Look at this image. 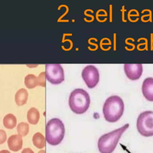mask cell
I'll use <instances>...</instances> for the list:
<instances>
[{"mask_svg": "<svg viewBox=\"0 0 153 153\" xmlns=\"http://www.w3.org/2000/svg\"><path fill=\"white\" fill-rule=\"evenodd\" d=\"M7 140V134L4 130L0 129V145L4 143Z\"/></svg>", "mask_w": 153, "mask_h": 153, "instance_id": "cell-17", "label": "cell"}, {"mask_svg": "<svg viewBox=\"0 0 153 153\" xmlns=\"http://www.w3.org/2000/svg\"><path fill=\"white\" fill-rule=\"evenodd\" d=\"M39 118V112L36 108L32 107L28 110L27 113V119L30 124L36 125L38 123Z\"/></svg>", "mask_w": 153, "mask_h": 153, "instance_id": "cell-13", "label": "cell"}, {"mask_svg": "<svg viewBox=\"0 0 153 153\" xmlns=\"http://www.w3.org/2000/svg\"><path fill=\"white\" fill-rule=\"evenodd\" d=\"M3 124L7 129L14 128L17 124L16 117L13 114H7L3 119Z\"/></svg>", "mask_w": 153, "mask_h": 153, "instance_id": "cell-14", "label": "cell"}, {"mask_svg": "<svg viewBox=\"0 0 153 153\" xmlns=\"http://www.w3.org/2000/svg\"><path fill=\"white\" fill-rule=\"evenodd\" d=\"M28 99V93L25 88L19 89L15 94V102L18 106H22L26 103Z\"/></svg>", "mask_w": 153, "mask_h": 153, "instance_id": "cell-12", "label": "cell"}, {"mask_svg": "<svg viewBox=\"0 0 153 153\" xmlns=\"http://www.w3.org/2000/svg\"><path fill=\"white\" fill-rule=\"evenodd\" d=\"M45 77L53 84H59L65 79L64 71L60 64H46Z\"/></svg>", "mask_w": 153, "mask_h": 153, "instance_id": "cell-6", "label": "cell"}, {"mask_svg": "<svg viewBox=\"0 0 153 153\" xmlns=\"http://www.w3.org/2000/svg\"><path fill=\"white\" fill-rule=\"evenodd\" d=\"M9 149L14 152L20 151L23 146L22 136L19 134H13L9 137L7 140Z\"/></svg>", "mask_w": 153, "mask_h": 153, "instance_id": "cell-11", "label": "cell"}, {"mask_svg": "<svg viewBox=\"0 0 153 153\" xmlns=\"http://www.w3.org/2000/svg\"><path fill=\"white\" fill-rule=\"evenodd\" d=\"M142 91L145 99L153 102V78H146L142 83Z\"/></svg>", "mask_w": 153, "mask_h": 153, "instance_id": "cell-10", "label": "cell"}, {"mask_svg": "<svg viewBox=\"0 0 153 153\" xmlns=\"http://www.w3.org/2000/svg\"><path fill=\"white\" fill-rule=\"evenodd\" d=\"M82 78L89 88H94L99 81L98 69L93 65L85 66L82 71Z\"/></svg>", "mask_w": 153, "mask_h": 153, "instance_id": "cell-7", "label": "cell"}, {"mask_svg": "<svg viewBox=\"0 0 153 153\" xmlns=\"http://www.w3.org/2000/svg\"><path fill=\"white\" fill-rule=\"evenodd\" d=\"M124 110V104L122 99L118 96H111L103 104V117L107 121L115 123L120 119Z\"/></svg>", "mask_w": 153, "mask_h": 153, "instance_id": "cell-1", "label": "cell"}, {"mask_svg": "<svg viewBox=\"0 0 153 153\" xmlns=\"http://www.w3.org/2000/svg\"><path fill=\"white\" fill-rule=\"evenodd\" d=\"M65 126L63 122L57 118L49 120L45 127V139L51 145L60 144L65 136Z\"/></svg>", "mask_w": 153, "mask_h": 153, "instance_id": "cell-4", "label": "cell"}, {"mask_svg": "<svg viewBox=\"0 0 153 153\" xmlns=\"http://www.w3.org/2000/svg\"><path fill=\"white\" fill-rule=\"evenodd\" d=\"M38 153H45V151L44 150V149H42V150H41V151H39Z\"/></svg>", "mask_w": 153, "mask_h": 153, "instance_id": "cell-20", "label": "cell"}, {"mask_svg": "<svg viewBox=\"0 0 153 153\" xmlns=\"http://www.w3.org/2000/svg\"><path fill=\"white\" fill-rule=\"evenodd\" d=\"M25 84L26 87L29 89L33 88L36 86L41 85L42 87L45 86V73L42 72L36 76L33 74H28L25 78Z\"/></svg>", "mask_w": 153, "mask_h": 153, "instance_id": "cell-8", "label": "cell"}, {"mask_svg": "<svg viewBox=\"0 0 153 153\" xmlns=\"http://www.w3.org/2000/svg\"><path fill=\"white\" fill-rule=\"evenodd\" d=\"M138 132L143 136H153V111H146L140 114L137 119Z\"/></svg>", "mask_w": 153, "mask_h": 153, "instance_id": "cell-5", "label": "cell"}, {"mask_svg": "<svg viewBox=\"0 0 153 153\" xmlns=\"http://www.w3.org/2000/svg\"><path fill=\"white\" fill-rule=\"evenodd\" d=\"M29 130V124L25 122L20 123L17 126V131L19 134L22 136H26Z\"/></svg>", "mask_w": 153, "mask_h": 153, "instance_id": "cell-16", "label": "cell"}, {"mask_svg": "<svg viewBox=\"0 0 153 153\" xmlns=\"http://www.w3.org/2000/svg\"><path fill=\"white\" fill-rule=\"evenodd\" d=\"M21 153H34V152L30 148H26L23 149Z\"/></svg>", "mask_w": 153, "mask_h": 153, "instance_id": "cell-18", "label": "cell"}, {"mask_svg": "<svg viewBox=\"0 0 153 153\" xmlns=\"http://www.w3.org/2000/svg\"><path fill=\"white\" fill-rule=\"evenodd\" d=\"M129 127L126 124L122 127L101 136L97 142V148L100 153H112L123 133Z\"/></svg>", "mask_w": 153, "mask_h": 153, "instance_id": "cell-2", "label": "cell"}, {"mask_svg": "<svg viewBox=\"0 0 153 153\" xmlns=\"http://www.w3.org/2000/svg\"><path fill=\"white\" fill-rule=\"evenodd\" d=\"M0 153H10V152L8 150H6V149H4V150H1L0 151Z\"/></svg>", "mask_w": 153, "mask_h": 153, "instance_id": "cell-19", "label": "cell"}, {"mask_svg": "<svg viewBox=\"0 0 153 153\" xmlns=\"http://www.w3.org/2000/svg\"><path fill=\"white\" fill-rule=\"evenodd\" d=\"M124 69L127 78L131 80L138 79L143 72L142 64H125Z\"/></svg>", "mask_w": 153, "mask_h": 153, "instance_id": "cell-9", "label": "cell"}, {"mask_svg": "<svg viewBox=\"0 0 153 153\" xmlns=\"http://www.w3.org/2000/svg\"><path fill=\"white\" fill-rule=\"evenodd\" d=\"M68 103L71 110L74 113L76 114H84L90 106V96L84 89L76 88L71 93Z\"/></svg>", "mask_w": 153, "mask_h": 153, "instance_id": "cell-3", "label": "cell"}, {"mask_svg": "<svg viewBox=\"0 0 153 153\" xmlns=\"http://www.w3.org/2000/svg\"><path fill=\"white\" fill-rule=\"evenodd\" d=\"M32 142L34 146L38 149H42L45 145V139L43 134L39 132H36L33 134Z\"/></svg>", "mask_w": 153, "mask_h": 153, "instance_id": "cell-15", "label": "cell"}]
</instances>
